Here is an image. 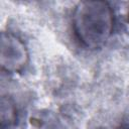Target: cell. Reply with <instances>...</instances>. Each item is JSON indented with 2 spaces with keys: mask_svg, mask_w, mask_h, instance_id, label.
Segmentation results:
<instances>
[{
  "mask_svg": "<svg viewBox=\"0 0 129 129\" xmlns=\"http://www.w3.org/2000/svg\"><path fill=\"white\" fill-rule=\"evenodd\" d=\"M28 61V52L20 38L9 32L0 37V66L8 73H19Z\"/></svg>",
  "mask_w": 129,
  "mask_h": 129,
  "instance_id": "7a4b0ae2",
  "label": "cell"
},
{
  "mask_svg": "<svg viewBox=\"0 0 129 129\" xmlns=\"http://www.w3.org/2000/svg\"><path fill=\"white\" fill-rule=\"evenodd\" d=\"M73 29L80 42L90 49L103 47L114 29V12L106 1H80L73 12Z\"/></svg>",
  "mask_w": 129,
  "mask_h": 129,
  "instance_id": "6da1fadb",
  "label": "cell"
},
{
  "mask_svg": "<svg viewBox=\"0 0 129 129\" xmlns=\"http://www.w3.org/2000/svg\"><path fill=\"white\" fill-rule=\"evenodd\" d=\"M128 20H129V13H128Z\"/></svg>",
  "mask_w": 129,
  "mask_h": 129,
  "instance_id": "277c9868",
  "label": "cell"
},
{
  "mask_svg": "<svg viewBox=\"0 0 129 129\" xmlns=\"http://www.w3.org/2000/svg\"><path fill=\"white\" fill-rule=\"evenodd\" d=\"M118 129H129V125H124V126H121L120 128Z\"/></svg>",
  "mask_w": 129,
  "mask_h": 129,
  "instance_id": "3957f363",
  "label": "cell"
}]
</instances>
